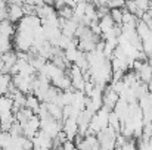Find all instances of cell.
I'll return each instance as SVG.
<instances>
[{
    "instance_id": "1",
    "label": "cell",
    "mask_w": 152,
    "mask_h": 150,
    "mask_svg": "<svg viewBox=\"0 0 152 150\" xmlns=\"http://www.w3.org/2000/svg\"><path fill=\"white\" fill-rule=\"evenodd\" d=\"M33 43H34L33 31H16L12 44L16 47V51L28 53V50L33 47Z\"/></svg>"
},
{
    "instance_id": "2",
    "label": "cell",
    "mask_w": 152,
    "mask_h": 150,
    "mask_svg": "<svg viewBox=\"0 0 152 150\" xmlns=\"http://www.w3.org/2000/svg\"><path fill=\"white\" fill-rule=\"evenodd\" d=\"M39 27H42L40 18H37L36 15H27L19 21V24L16 27V31H34Z\"/></svg>"
},
{
    "instance_id": "3",
    "label": "cell",
    "mask_w": 152,
    "mask_h": 150,
    "mask_svg": "<svg viewBox=\"0 0 152 150\" xmlns=\"http://www.w3.org/2000/svg\"><path fill=\"white\" fill-rule=\"evenodd\" d=\"M22 1H13V3H9L7 4V21L15 24V22H19L25 15H24V10H22Z\"/></svg>"
},
{
    "instance_id": "4",
    "label": "cell",
    "mask_w": 152,
    "mask_h": 150,
    "mask_svg": "<svg viewBox=\"0 0 152 150\" xmlns=\"http://www.w3.org/2000/svg\"><path fill=\"white\" fill-rule=\"evenodd\" d=\"M62 133L65 134L66 140L72 141L77 136H78V124H77V119L74 118H68L62 122Z\"/></svg>"
},
{
    "instance_id": "5",
    "label": "cell",
    "mask_w": 152,
    "mask_h": 150,
    "mask_svg": "<svg viewBox=\"0 0 152 150\" xmlns=\"http://www.w3.org/2000/svg\"><path fill=\"white\" fill-rule=\"evenodd\" d=\"M118 99H120V96H118L111 87H106L105 91H103V96H102V106L106 107L108 110H112L114 106L117 104Z\"/></svg>"
},
{
    "instance_id": "6",
    "label": "cell",
    "mask_w": 152,
    "mask_h": 150,
    "mask_svg": "<svg viewBox=\"0 0 152 150\" xmlns=\"http://www.w3.org/2000/svg\"><path fill=\"white\" fill-rule=\"evenodd\" d=\"M31 141H33V146L34 147H43V149L50 150L52 146H53V140H52L49 136H46L42 130L36 133V136L31 138Z\"/></svg>"
},
{
    "instance_id": "7",
    "label": "cell",
    "mask_w": 152,
    "mask_h": 150,
    "mask_svg": "<svg viewBox=\"0 0 152 150\" xmlns=\"http://www.w3.org/2000/svg\"><path fill=\"white\" fill-rule=\"evenodd\" d=\"M136 74H137L140 83L148 84V83L151 81V78H152V68H151V65H149V62L145 60V62L140 65V68L136 71Z\"/></svg>"
},
{
    "instance_id": "8",
    "label": "cell",
    "mask_w": 152,
    "mask_h": 150,
    "mask_svg": "<svg viewBox=\"0 0 152 150\" xmlns=\"http://www.w3.org/2000/svg\"><path fill=\"white\" fill-rule=\"evenodd\" d=\"M15 122V115L12 112L7 113H1L0 115V125H1V131H9L10 127Z\"/></svg>"
},
{
    "instance_id": "9",
    "label": "cell",
    "mask_w": 152,
    "mask_h": 150,
    "mask_svg": "<svg viewBox=\"0 0 152 150\" xmlns=\"http://www.w3.org/2000/svg\"><path fill=\"white\" fill-rule=\"evenodd\" d=\"M40 100L37 99L34 94H28V96H25V107L27 109H30V110H33V113L36 115L37 112H39V109H40Z\"/></svg>"
},
{
    "instance_id": "10",
    "label": "cell",
    "mask_w": 152,
    "mask_h": 150,
    "mask_svg": "<svg viewBox=\"0 0 152 150\" xmlns=\"http://www.w3.org/2000/svg\"><path fill=\"white\" fill-rule=\"evenodd\" d=\"M46 104V110H48V113H49V116L53 118L55 121H62V107H59V106H56V104H53V103H45Z\"/></svg>"
},
{
    "instance_id": "11",
    "label": "cell",
    "mask_w": 152,
    "mask_h": 150,
    "mask_svg": "<svg viewBox=\"0 0 152 150\" xmlns=\"http://www.w3.org/2000/svg\"><path fill=\"white\" fill-rule=\"evenodd\" d=\"M86 96H84V93L83 91H75L74 93V101H72V107H75V109H78L80 112L81 110H84L86 109Z\"/></svg>"
},
{
    "instance_id": "12",
    "label": "cell",
    "mask_w": 152,
    "mask_h": 150,
    "mask_svg": "<svg viewBox=\"0 0 152 150\" xmlns=\"http://www.w3.org/2000/svg\"><path fill=\"white\" fill-rule=\"evenodd\" d=\"M99 27H101V33L102 34H106L108 31H111V30L115 27V24H114L112 18L109 16V13H108V15H105V16H102L101 19H99Z\"/></svg>"
},
{
    "instance_id": "13",
    "label": "cell",
    "mask_w": 152,
    "mask_h": 150,
    "mask_svg": "<svg viewBox=\"0 0 152 150\" xmlns=\"http://www.w3.org/2000/svg\"><path fill=\"white\" fill-rule=\"evenodd\" d=\"M12 84V77L10 74H1L0 72V96H6L9 86Z\"/></svg>"
},
{
    "instance_id": "14",
    "label": "cell",
    "mask_w": 152,
    "mask_h": 150,
    "mask_svg": "<svg viewBox=\"0 0 152 150\" xmlns=\"http://www.w3.org/2000/svg\"><path fill=\"white\" fill-rule=\"evenodd\" d=\"M12 146V136L7 131L0 133V150H6Z\"/></svg>"
},
{
    "instance_id": "15",
    "label": "cell",
    "mask_w": 152,
    "mask_h": 150,
    "mask_svg": "<svg viewBox=\"0 0 152 150\" xmlns=\"http://www.w3.org/2000/svg\"><path fill=\"white\" fill-rule=\"evenodd\" d=\"M109 16L112 18L115 25H121L123 21V9H111L109 10Z\"/></svg>"
},
{
    "instance_id": "16",
    "label": "cell",
    "mask_w": 152,
    "mask_h": 150,
    "mask_svg": "<svg viewBox=\"0 0 152 150\" xmlns=\"http://www.w3.org/2000/svg\"><path fill=\"white\" fill-rule=\"evenodd\" d=\"M12 137H19V136H22V127H21V124L19 122H13V125L10 127V130L7 131Z\"/></svg>"
},
{
    "instance_id": "17",
    "label": "cell",
    "mask_w": 152,
    "mask_h": 150,
    "mask_svg": "<svg viewBox=\"0 0 152 150\" xmlns=\"http://www.w3.org/2000/svg\"><path fill=\"white\" fill-rule=\"evenodd\" d=\"M134 3H136V7H137L140 12H148V9H149V1L137 0V1H134Z\"/></svg>"
},
{
    "instance_id": "18",
    "label": "cell",
    "mask_w": 152,
    "mask_h": 150,
    "mask_svg": "<svg viewBox=\"0 0 152 150\" xmlns=\"http://www.w3.org/2000/svg\"><path fill=\"white\" fill-rule=\"evenodd\" d=\"M61 150H77L75 147V144H74V141H69V140H66L62 146H61Z\"/></svg>"
},
{
    "instance_id": "19",
    "label": "cell",
    "mask_w": 152,
    "mask_h": 150,
    "mask_svg": "<svg viewBox=\"0 0 152 150\" xmlns=\"http://www.w3.org/2000/svg\"><path fill=\"white\" fill-rule=\"evenodd\" d=\"M33 150H49V149H43V147H34Z\"/></svg>"
},
{
    "instance_id": "20",
    "label": "cell",
    "mask_w": 152,
    "mask_h": 150,
    "mask_svg": "<svg viewBox=\"0 0 152 150\" xmlns=\"http://www.w3.org/2000/svg\"><path fill=\"white\" fill-rule=\"evenodd\" d=\"M1 68H3V60H1V57H0V71H1Z\"/></svg>"
},
{
    "instance_id": "21",
    "label": "cell",
    "mask_w": 152,
    "mask_h": 150,
    "mask_svg": "<svg viewBox=\"0 0 152 150\" xmlns=\"http://www.w3.org/2000/svg\"><path fill=\"white\" fill-rule=\"evenodd\" d=\"M0 133H1V125H0Z\"/></svg>"
},
{
    "instance_id": "22",
    "label": "cell",
    "mask_w": 152,
    "mask_h": 150,
    "mask_svg": "<svg viewBox=\"0 0 152 150\" xmlns=\"http://www.w3.org/2000/svg\"><path fill=\"white\" fill-rule=\"evenodd\" d=\"M56 150H61V147H59V149H56Z\"/></svg>"
}]
</instances>
